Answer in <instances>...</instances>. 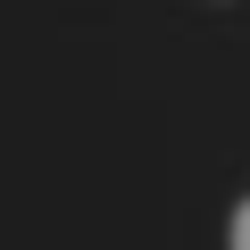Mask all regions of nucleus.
<instances>
[{
    "instance_id": "obj_1",
    "label": "nucleus",
    "mask_w": 250,
    "mask_h": 250,
    "mask_svg": "<svg viewBox=\"0 0 250 250\" xmlns=\"http://www.w3.org/2000/svg\"><path fill=\"white\" fill-rule=\"evenodd\" d=\"M233 250H250V200L233 208Z\"/></svg>"
}]
</instances>
